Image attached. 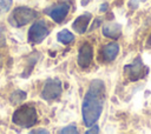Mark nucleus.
Segmentation results:
<instances>
[{
  "instance_id": "1",
  "label": "nucleus",
  "mask_w": 151,
  "mask_h": 134,
  "mask_svg": "<svg viewBox=\"0 0 151 134\" xmlns=\"http://www.w3.org/2000/svg\"><path fill=\"white\" fill-rule=\"evenodd\" d=\"M105 86L101 80H93L83 101V120L86 126L93 125L100 116L104 105Z\"/></svg>"
},
{
  "instance_id": "2",
  "label": "nucleus",
  "mask_w": 151,
  "mask_h": 134,
  "mask_svg": "<svg viewBox=\"0 0 151 134\" xmlns=\"http://www.w3.org/2000/svg\"><path fill=\"white\" fill-rule=\"evenodd\" d=\"M38 120L37 110L32 106H22L19 109H17L13 114V122L17 126L28 128L35 125Z\"/></svg>"
},
{
  "instance_id": "3",
  "label": "nucleus",
  "mask_w": 151,
  "mask_h": 134,
  "mask_svg": "<svg viewBox=\"0 0 151 134\" xmlns=\"http://www.w3.org/2000/svg\"><path fill=\"white\" fill-rule=\"evenodd\" d=\"M37 16V12L28 7H18L15 8L9 18V22L15 27H21Z\"/></svg>"
},
{
  "instance_id": "4",
  "label": "nucleus",
  "mask_w": 151,
  "mask_h": 134,
  "mask_svg": "<svg viewBox=\"0 0 151 134\" xmlns=\"http://www.w3.org/2000/svg\"><path fill=\"white\" fill-rule=\"evenodd\" d=\"M47 34L48 28L46 22L44 20H39L31 26L28 31V41L31 43H39L47 36Z\"/></svg>"
},
{
  "instance_id": "5",
  "label": "nucleus",
  "mask_w": 151,
  "mask_h": 134,
  "mask_svg": "<svg viewBox=\"0 0 151 134\" xmlns=\"http://www.w3.org/2000/svg\"><path fill=\"white\" fill-rule=\"evenodd\" d=\"M124 69H125V73L127 75V78L131 81H137L138 79H140L142 76L147 74V68L143 65L140 58H137L131 65L125 66Z\"/></svg>"
},
{
  "instance_id": "6",
  "label": "nucleus",
  "mask_w": 151,
  "mask_h": 134,
  "mask_svg": "<svg viewBox=\"0 0 151 134\" xmlns=\"http://www.w3.org/2000/svg\"><path fill=\"white\" fill-rule=\"evenodd\" d=\"M61 94V82L58 79L48 80L41 92V96L45 100H54Z\"/></svg>"
},
{
  "instance_id": "7",
  "label": "nucleus",
  "mask_w": 151,
  "mask_h": 134,
  "mask_svg": "<svg viewBox=\"0 0 151 134\" xmlns=\"http://www.w3.org/2000/svg\"><path fill=\"white\" fill-rule=\"evenodd\" d=\"M92 58H93V49L92 46L90 43H84L80 49H79V54H78V65L81 68H86L90 66V63L92 62Z\"/></svg>"
},
{
  "instance_id": "8",
  "label": "nucleus",
  "mask_w": 151,
  "mask_h": 134,
  "mask_svg": "<svg viewBox=\"0 0 151 134\" xmlns=\"http://www.w3.org/2000/svg\"><path fill=\"white\" fill-rule=\"evenodd\" d=\"M67 12H68V5L67 4H60V5H57L54 7L46 9V13H48L50 16L55 22H61L64 20V18L66 16Z\"/></svg>"
},
{
  "instance_id": "9",
  "label": "nucleus",
  "mask_w": 151,
  "mask_h": 134,
  "mask_svg": "<svg viewBox=\"0 0 151 134\" xmlns=\"http://www.w3.org/2000/svg\"><path fill=\"white\" fill-rule=\"evenodd\" d=\"M90 20H91V14H90V13H85V14L78 16V18L74 20L72 27H73V29H74L77 33L83 34V33L86 31Z\"/></svg>"
},
{
  "instance_id": "10",
  "label": "nucleus",
  "mask_w": 151,
  "mask_h": 134,
  "mask_svg": "<svg viewBox=\"0 0 151 134\" xmlns=\"http://www.w3.org/2000/svg\"><path fill=\"white\" fill-rule=\"evenodd\" d=\"M120 33H122V26L119 24L110 22V24L104 25V27H103V34L107 38L117 39L120 36Z\"/></svg>"
},
{
  "instance_id": "11",
  "label": "nucleus",
  "mask_w": 151,
  "mask_h": 134,
  "mask_svg": "<svg viewBox=\"0 0 151 134\" xmlns=\"http://www.w3.org/2000/svg\"><path fill=\"white\" fill-rule=\"evenodd\" d=\"M118 52H119V46L114 42H111V43H107L106 46H104L103 48V59L107 62L112 61L116 59V56L118 55Z\"/></svg>"
},
{
  "instance_id": "12",
  "label": "nucleus",
  "mask_w": 151,
  "mask_h": 134,
  "mask_svg": "<svg viewBox=\"0 0 151 134\" xmlns=\"http://www.w3.org/2000/svg\"><path fill=\"white\" fill-rule=\"evenodd\" d=\"M73 39H74V35L71 32H68L67 29H64V31L59 32V34H58V40L63 43H70L71 41H73Z\"/></svg>"
},
{
  "instance_id": "13",
  "label": "nucleus",
  "mask_w": 151,
  "mask_h": 134,
  "mask_svg": "<svg viewBox=\"0 0 151 134\" xmlns=\"http://www.w3.org/2000/svg\"><path fill=\"white\" fill-rule=\"evenodd\" d=\"M26 99V93L22 91H15L12 95H11V102L13 105H17L19 102H21L22 100Z\"/></svg>"
},
{
  "instance_id": "14",
  "label": "nucleus",
  "mask_w": 151,
  "mask_h": 134,
  "mask_svg": "<svg viewBox=\"0 0 151 134\" xmlns=\"http://www.w3.org/2000/svg\"><path fill=\"white\" fill-rule=\"evenodd\" d=\"M11 4H12V0H0V14L4 12H7Z\"/></svg>"
},
{
  "instance_id": "15",
  "label": "nucleus",
  "mask_w": 151,
  "mask_h": 134,
  "mask_svg": "<svg viewBox=\"0 0 151 134\" xmlns=\"http://www.w3.org/2000/svg\"><path fill=\"white\" fill-rule=\"evenodd\" d=\"M60 133H78V129H77V127L74 126V125H70V126H66L64 129H61V132Z\"/></svg>"
},
{
  "instance_id": "16",
  "label": "nucleus",
  "mask_w": 151,
  "mask_h": 134,
  "mask_svg": "<svg viewBox=\"0 0 151 134\" xmlns=\"http://www.w3.org/2000/svg\"><path fill=\"white\" fill-rule=\"evenodd\" d=\"M129 6H130L131 8H136V7L138 6V0H131V1L129 2Z\"/></svg>"
},
{
  "instance_id": "17",
  "label": "nucleus",
  "mask_w": 151,
  "mask_h": 134,
  "mask_svg": "<svg viewBox=\"0 0 151 134\" xmlns=\"http://www.w3.org/2000/svg\"><path fill=\"white\" fill-rule=\"evenodd\" d=\"M32 133L33 134H37V133H44V134H47L48 133V130H46V129H35V130H32Z\"/></svg>"
},
{
  "instance_id": "18",
  "label": "nucleus",
  "mask_w": 151,
  "mask_h": 134,
  "mask_svg": "<svg viewBox=\"0 0 151 134\" xmlns=\"http://www.w3.org/2000/svg\"><path fill=\"white\" fill-rule=\"evenodd\" d=\"M98 132H99L98 127H97V126H94V127H93L92 129H88V130H87L86 133H87V134H91V133H98Z\"/></svg>"
},
{
  "instance_id": "19",
  "label": "nucleus",
  "mask_w": 151,
  "mask_h": 134,
  "mask_svg": "<svg viewBox=\"0 0 151 134\" xmlns=\"http://www.w3.org/2000/svg\"><path fill=\"white\" fill-rule=\"evenodd\" d=\"M106 9H107V4H103L101 7H100V12H104V11H106Z\"/></svg>"
},
{
  "instance_id": "20",
  "label": "nucleus",
  "mask_w": 151,
  "mask_h": 134,
  "mask_svg": "<svg viewBox=\"0 0 151 134\" xmlns=\"http://www.w3.org/2000/svg\"><path fill=\"white\" fill-rule=\"evenodd\" d=\"M90 1H91V0H81V5H83V6H85V5H87Z\"/></svg>"
},
{
  "instance_id": "21",
  "label": "nucleus",
  "mask_w": 151,
  "mask_h": 134,
  "mask_svg": "<svg viewBox=\"0 0 151 134\" xmlns=\"http://www.w3.org/2000/svg\"><path fill=\"white\" fill-rule=\"evenodd\" d=\"M149 46H151V34H150V36H149V39H147V42H146Z\"/></svg>"
},
{
  "instance_id": "22",
  "label": "nucleus",
  "mask_w": 151,
  "mask_h": 134,
  "mask_svg": "<svg viewBox=\"0 0 151 134\" xmlns=\"http://www.w3.org/2000/svg\"><path fill=\"white\" fill-rule=\"evenodd\" d=\"M142 1H145V0H142Z\"/></svg>"
}]
</instances>
